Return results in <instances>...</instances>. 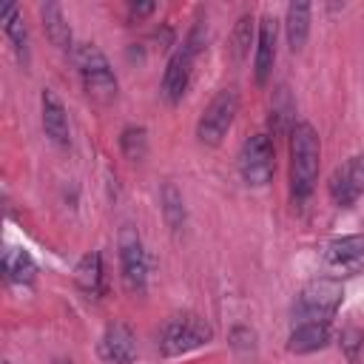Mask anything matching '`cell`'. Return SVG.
<instances>
[{
  "label": "cell",
  "instance_id": "obj_13",
  "mask_svg": "<svg viewBox=\"0 0 364 364\" xmlns=\"http://www.w3.org/2000/svg\"><path fill=\"white\" fill-rule=\"evenodd\" d=\"M327 344H330V321H299L287 336V350L296 355L324 350Z\"/></svg>",
  "mask_w": 364,
  "mask_h": 364
},
{
  "label": "cell",
  "instance_id": "obj_18",
  "mask_svg": "<svg viewBox=\"0 0 364 364\" xmlns=\"http://www.w3.org/2000/svg\"><path fill=\"white\" fill-rule=\"evenodd\" d=\"M74 282L88 299H100V293H102V256H100V250H91L77 262Z\"/></svg>",
  "mask_w": 364,
  "mask_h": 364
},
{
  "label": "cell",
  "instance_id": "obj_17",
  "mask_svg": "<svg viewBox=\"0 0 364 364\" xmlns=\"http://www.w3.org/2000/svg\"><path fill=\"white\" fill-rule=\"evenodd\" d=\"M310 14L313 6L310 3H290L284 11V34H287V46L290 51H301L307 37H310Z\"/></svg>",
  "mask_w": 364,
  "mask_h": 364
},
{
  "label": "cell",
  "instance_id": "obj_12",
  "mask_svg": "<svg viewBox=\"0 0 364 364\" xmlns=\"http://www.w3.org/2000/svg\"><path fill=\"white\" fill-rule=\"evenodd\" d=\"M40 108H43V131H46V136L54 145H63L65 148L71 142V131H68V114H65L63 100L51 88H43Z\"/></svg>",
  "mask_w": 364,
  "mask_h": 364
},
{
  "label": "cell",
  "instance_id": "obj_4",
  "mask_svg": "<svg viewBox=\"0 0 364 364\" xmlns=\"http://www.w3.org/2000/svg\"><path fill=\"white\" fill-rule=\"evenodd\" d=\"M213 338V327L199 313H173L159 327V353L165 358L185 355Z\"/></svg>",
  "mask_w": 364,
  "mask_h": 364
},
{
  "label": "cell",
  "instance_id": "obj_9",
  "mask_svg": "<svg viewBox=\"0 0 364 364\" xmlns=\"http://www.w3.org/2000/svg\"><path fill=\"white\" fill-rule=\"evenodd\" d=\"M327 193H330L333 205H338V208H350L364 196V154L350 156L330 173Z\"/></svg>",
  "mask_w": 364,
  "mask_h": 364
},
{
  "label": "cell",
  "instance_id": "obj_3",
  "mask_svg": "<svg viewBox=\"0 0 364 364\" xmlns=\"http://www.w3.org/2000/svg\"><path fill=\"white\" fill-rule=\"evenodd\" d=\"M74 60L80 68V82H82L85 97L97 105H111L117 100L119 82H117V74H114L108 57L102 54V48L94 43H82V46H77Z\"/></svg>",
  "mask_w": 364,
  "mask_h": 364
},
{
  "label": "cell",
  "instance_id": "obj_1",
  "mask_svg": "<svg viewBox=\"0 0 364 364\" xmlns=\"http://www.w3.org/2000/svg\"><path fill=\"white\" fill-rule=\"evenodd\" d=\"M321 165V139L310 122L290 125V196L293 202H304L316 182Z\"/></svg>",
  "mask_w": 364,
  "mask_h": 364
},
{
  "label": "cell",
  "instance_id": "obj_16",
  "mask_svg": "<svg viewBox=\"0 0 364 364\" xmlns=\"http://www.w3.org/2000/svg\"><path fill=\"white\" fill-rule=\"evenodd\" d=\"M0 23H3V31H6V37H9V43H11L20 65L26 68L28 60H31V48H28V28H26V23L20 17V9L14 3H6L0 9Z\"/></svg>",
  "mask_w": 364,
  "mask_h": 364
},
{
  "label": "cell",
  "instance_id": "obj_19",
  "mask_svg": "<svg viewBox=\"0 0 364 364\" xmlns=\"http://www.w3.org/2000/svg\"><path fill=\"white\" fill-rule=\"evenodd\" d=\"M3 276L9 284H31L37 276V264L31 253L23 247H9L3 253Z\"/></svg>",
  "mask_w": 364,
  "mask_h": 364
},
{
  "label": "cell",
  "instance_id": "obj_26",
  "mask_svg": "<svg viewBox=\"0 0 364 364\" xmlns=\"http://www.w3.org/2000/svg\"><path fill=\"white\" fill-rule=\"evenodd\" d=\"M54 364H74V361H68V358H57Z\"/></svg>",
  "mask_w": 364,
  "mask_h": 364
},
{
  "label": "cell",
  "instance_id": "obj_8",
  "mask_svg": "<svg viewBox=\"0 0 364 364\" xmlns=\"http://www.w3.org/2000/svg\"><path fill=\"white\" fill-rule=\"evenodd\" d=\"M117 247H119V270H122L125 290L134 296H142L148 290V256L134 225H122Z\"/></svg>",
  "mask_w": 364,
  "mask_h": 364
},
{
  "label": "cell",
  "instance_id": "obj_15",
  "mask_svg": "<svg viewBox=\"0 0 364 364\" xmlns=\"http://www.w3.org/2000/svg\"><path fill=\"white\" fill-rule=\"evenodd\" d=\"M324 262L338 270H358L364 264V236H341L324 247Z\"/></svg>",
  "mask_w": 364,
  "mask_h": 364
},
{
  "label": "cell",
  "instance_id": "obj_2",
  "mask_svg": "<svg viewBox=\"0 0 364 364\" xmlns=\"http://www.w3.org/2000/svg\"><path fill=\"white\" fill-rule=\"evenodd\" d=\"M205 43H208V26H205L202 20H196V23L191 26V31L185 34V40L173 48V54H171L168 63H165L162 88H159L162 97H165V102L176 105V102L185 97V91H188V85H191V77H193V63H196L199 51L205 48Z\"/></svg>",
  "mask_w": 364,
  "mask_h": 364
},
{
  "label": "cell",
  "instance_id": "obj_21",
  "mask_svg": "<svg viewBox=\"0 0 364 364\" xmlns=\"http://www.w3.org/2000/svg\"><path fill=\"white\" fill-rule=\"evenodd\" d=\"M119 151L131 162L145 159V154H148V131L142 125H125L119 131Z\"/></svg>",
  "mask_w": 364,
  "mask_h": 364
},
{
  "label": "cell",
  "instance_id": "obj_6",
  "mask_svg": "<svg viewBox=\"0 0 364 364\" xmlns=\"http://www.w3.org/2000/svg\"><path fill=\"white\" fill-rule=\"evenodd\" d=\"M239 114V91L236 88H222L213 94V100L205 105L199 122H196V139L202 145H219L225 134L230 131L233 119Z\"/></svg>",
  "mask_w": 364,
  "mask_h": 364
},
{
  "label": "cell",
  "instance_id": "obj_22",
  "mask_svg": "<svg viewBox=\"0 0 364 364\" xmlns=\"http://www.w3.org/2000/svg\"><path fill=\"white\" fill-rule=\"evenodd\" d=\"M250 43H253V17L242 14L236 20V28H233V37H230V57H233V63H242L250 54Z\"/></svg>",
  "mask_w": 364,
  "mask_h": 364
},
{
  "label": "cell",
  "instance_id": "obj_7",
  "mask_svg": "<svg viewBox=\"0 0 364 364\" xmlns=\"http://www.w3.org/2000/svg\"><path fill=\"white\" fill-rule=\"evenodd\" d=\"M239 173L245 179V185L250 188H264L273 182L276 173V151H273V139L267 134H250L242 148H239Z\"/></svg>",
  "mask_w": 364,
  "mask_h": 364
},
{
  "label": "cell",
  "instance_id": "obj_10",
  "mask_svg": "<svg viewBox=\"0 0 364 364\" xmlns=\"http://www.w3.org/2000/svg\"><path fill=\"white\" fill-rule=\"evenodd\" d=\"M97 353L108 364H134L136 361V336L125 321H111L97 344Z\"/></svg>",
  "mask_w": 364,
  "mask_h": 364
},
{
  "label": "cell",
  "instance_id": "obj_20",
  "mask_svg": "<svg viewBox=\"0 0 364 364\" xmlns=\"http://www.w3.org/2000/svg\"><path fill=\"white\" fill-rule=\"evenodd\" d=\"M159 205H162V219L165 225L179 233L188 222V213H185V199H182V191L173 185V182H165L162 191H159Z\"/></svg>",
  "mask_w": 364,
  "mask_h": 364
},
{
  "label": "cell",
  "instance_id": "obj_5",
  "mask_svg": "<svg viewBox=\"0 0 364 364\" xmlns=\"http://www.w3.org/2000/svg\"><path fill=\"white\" fill-rule=\"evenodd\" d=\"M341 301H344V284L338 279H330V276L310 279L293 301V318L296 324L299 321H330L338 313Z\"/></svg>",
  "mask_w": 364,
  "mask_h": 364
},
{
  "label": "cell",
  "instance_id": "obj_11",
  "mask_svg": "<svg viewBox=\"0 0 364 364\" xmlns=\"http://www.w3.org/2000/svg\"><path fill=\"white\" fill-rule=\"evenodd\" d=\"M273 63H276V17L264 14L256 31V54H253V77L259 85L270 80Z\"/></svg>",
  "mask_w": 364,
  "mask_h": 364
},
{
  "label": "cell",
  "instance_id": "obj_24",
  "mask_svg": "<svg viewBox=\"0 0 364 364\" xmlns=\"http://www.w3.org/2000/svg\"><path fill=\"white\" fill-rule=\"evenodd\" d=\"M361 347H364V333H361L358 327H347V330H341V350H344V355H347L350 361L358 358Z\"/></svg>",
  "mask_w": 364,
  "mask_h": 364
},
{
  "label": "cell",
  "instance_id": "obj_14",
  "mask_svg": "<svg viewBox=\"0 0 364 364\" xmlns=\"http://www.w3.org/2000/svg\"><path fill=\"white\" fill-rule=\"evenodd\" d=\"M40 20H43V31L48 37V43L60 51H71L74 48V37H71V26L63 14V6L54 0L40 3Z\"/></svg>",
  "mask_w": 364,
  "mask_h": 364
},
{
  "label": "cell",
  "instance_id": "obj_25",
  "mask_svg": "<svg viewBox=\"0 0 364 364\" xmlns=\"http://www.w3.org/2000/svg\"><path fill=\"white\" fill-rule=\"evenodd\" d=\"M154 11H156V3H128V17L131 20H142Z\"/></svg>",
  "mask_w": 364,
  "mask_h": 364
},
{
  "label": "cell",
  "instance_id": "obj_23",
  "mask_svg": "<svg viewBox=\"0 0 364 364\" xmlns=\"http://www.w3.org/2000/svg\"><path fill=\"white\" fill-rule=\"evenodd\" d=\"M228 341H230L233 353H239V355H245V358L256 355V330H250V327H245V324H236V327L230 330Z\"/></svg>",
  "mask_w": 364,
  "mask_h": 364
}]
</instances>
